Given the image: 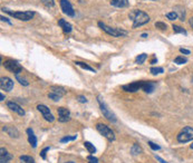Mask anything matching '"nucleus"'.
Returning <instances> with one entry per match:
<instances>
[{
	"mask_svg": "<svg viewBox=\"0 0 193 163\" xmlns=\"http://www.w3.org/2000/svg\"><path fill=\"white\" fill-rule=\"evenodd\" d=\"M129 19H132L133 21V28H137L141 26L145 25L150 21V17L146 13L142 11V10L134 9L129 13Z\"/></svg>",
	"mask_w": 193,
	"mask_h": 163,
	"instance_id": "1",
	"label": "nucleus"
},
{
	"mask_svg": "<svg viewBox=\"0 0 193 163\" xmlns=\"http://www.w3.org/2000/svg\"><path fill=\"white\" fill-rule=\"evenodd\" d=\"M3 11L7 13L8 15H10L11 17L14 18L18 19V20H22V21H28V20H31L33 17L35 16L34 11H10L9 9H7V8H3Z\"/></svg>",
	"mask_w": 193,
	"mask_h": 163,
	"instance_id": "2",
	"label": "nucleus"
},
{
	"mask_svg": "<svg viewBox=\"0 0 193 163\" xmlns=\"http://www.w3.org/2000/svg\"><path fill=\"white\" fill-rule=\"evenodd\" d=\"M98 26H99V28H102L106 34L110 35V36H113V37H123V36H126V35H127V31L123 30L121 28L110 27V26L105 25L104 22H102V21L98 22Z\"/></svg>",
	"mask_w": 193,
	"mask_h": 163,
	"instance_id": "3",
	"label": "nucleus"
},
{
	"mask_svg": "<svg viewBox=\"0 0 193 163\" xmlns=\"http://www.w3.org/2000/svg\"><path fill=\"white\" fill-rule=\"evenodd\" d=\"M97 99H98V104H99V107H101V111H102V113H103V115H104V116L106 117L110 122L115 123V122L117 121L116 115H115V114H114L113 112L110 111V108L107 107V105L105 104V102L103 101L102 96H98Z\"/></svg>",
	"mask_w": 193,
	"mask_h": 163,
	"instance_id": "4",
	"label": "nucleus"
},
{
	"mask_svg": "<svg viewBox=\"0 0 193 163\" xmlns=\"http://www.w3.org/2000/svg\"><path fill=\"white\" fill-rule=\"evenodd\" d=\"M178 142L180 143H187L193 140V127L185 126L181 130V132L178 134Z\"/></svg>",
	"mask_w": 193,
	"mask_h": 163,
	"instance_id": "5",
	"label": "nucleus"
},
{
	"mask_svg": "<svg viewBox=\"0 0 193 163\" xmlns=\"http://www.w3.org/2000/svg\"><path fill=\"white\" fill-rule=\"evenodd\" d=\"M96 130H97L98 132L101 133L102 135L106 138L108 141H114L115 140V135H114V132L112 131V129H110L107 125H105V124H102V123H98L96 125Z\"/></svg>",
	"mask_w": 193,
	"mask_h": 163,
	"instance_id": "6",
	"label": "nucleus"
},
{
	"mask_svg": "<svg viewBox=\"0 0 193 163\" xmlns=\"http://www.w3.org/2000/svg\"><path fill=\"white\" fill-rule=\"evenodd\" d=\"M3 66H5V68H6L7 71L11 72V73H15L16 75L22 72L21 65L19 64L17 60H14V59H8V60H6V62L3 63Z\"/></svg>",
	"mask_w": 193,
	"mask_h": 163,
	"instance_id": "7",
	"label": "nucleus"
},
{
	"mask_svg": "<svg viewBox=\"0 0 193 163\" xmlns=\"http://www.w3.org/2000/svg\"><path fill=\"white\" fill-rule=\"evenodd\" d=\"M37 110L43 114V117L47 121V122H50V123H52V122L55 121V117H54V115L52 114L50 110L47 107L46 105H41V104L38 105V106H37Z\"/></svg>",
	"mask_w": 193,
	"mask_h": 163,
	"instance_id": "8",
	"label": "nucleus"
},
{
	"mask_svg": "<svg viewBox=\"0 0 193 163\" xmlns=\"http://www.w3.org/2000/svg\"><path fill=\"white\" fill-rule=\"evenodd\" d=\"M60 8L63 10V13L65 15L69 16V17H74L75 16V10H74L71 3L68 1V0H60Z\"/></svg>",
	"mask_w": 193,
	"mask_h": 163,
	"instance_id": "9",
	"label": "nucleus"
},
{
	"mask_svg": "<svg viewBox=\"0 0 193 163\" xmlns=\"http://www.w3.org/2000/svg\"><path fill=\"white\" fill-rule=\"evenodd\" d=\"M143 84H144V82H143V80H140V82H134V83L124 85L122 88L124 89L125 92L134 93V92H137L138 89H142V87H143Z\"/></svg>",
	"mask_w": 193,
	"mask_h": 163,
	"instance_id": "10",
	"label": "nucleus"
},
{
	"mask_svg": "<svg viewBox=\"0 0 193 163\" xmlns=\"http://www.w3.org/2000/svg\"><path fill=\"white\" fill-rule=\"evenodd\" d=\"M57 112H58V121L59 122H61V123H65V122H68V121L71 120V112H69V110L66 107H58V110H57Z\"/></svg>",
	"mask_w": 193,
	"mask_h": 163,
	"instance_id": "11",
	"label": "nucleus"
},
{
	"mask_svg": "<svg viewBox=\"0 0 193 163\" xmlns=\"http://www.w3.org/2000/svg\"><path fill=\"white\" fill-rule=\"evenodd\" d=\"M0 87H1L2 91L10 92L14 88V82H12V80H10L9 77H1V80H0Z\"/></svg>",
	"mask_w": 193,
	"mask_h": 163,
	"instance_id": "12",
	"label": "nucleus"
},
{
	"mask_svg": "<svg viewBox=\"0 0 193 163\" xmlns=\"http://www.w3.org/2000/svg\"><path fill=\"white\" fill-rule=\"evenodd\" d=\"M7 106H8V108H10L12 112L19 114L20 116H24L25 114H26L24 111V108H21V106L18 105L17 103H15V102H8V103H7Z\"/></svg>",
	"mask_w": 193,
	"mask_h": 163,
	"instance_id": "13",
	"label": "nucleus"
},
{
	"mask_svg": "<svg viewBox=\"0 0 193 163\" xmlns=\"http://www.w3.org/2000/svg\"><path fill=\"white\" fill-rule=\"evenodd\" d=\"M12 159V155L5 148L0 149V163H9Z\"/></svg>",
	"mask_w": 193,
	"mask_h": 163,
	"instance_id": "14",
	"label": "nucleus"
},
{
	"mask_svg": "<svg viewBox=\"0 0 193 163\" xmlns=\"http://www.w3.org/2000/svg\"><path fill=\"white\" fill-rule=\"evenodd\" d=\"M2 131L3 132H6L10 138H19V132L18 130L14 127V126H3L2 127Z\"/></svg>",
	"mask_w": 193,
	"mask_h": 163,
	"instance_id": "15",
	"label": "nucleus"
},
{
	"mask_svg": "<svg viewBox=\"0 0 193 163\" xmlns=\"http://www.w3.org/2000/svg\"><path fill=\"white\" fill-rule=\"evenodd\" d=\"M58 25L60 26L61 28H63V31H64L65 34H69L71 30H73V26L69 24V22H67L65 19H59L58 20Z\"/></svg>",
	"mask_w": 193,
	"mask_h": 163,
	"instance_id": "16",
	"label": "nucleus"
},
{
	"mask_svg": "<svg viewBox=\"0 0 193 163\" xmlns=\"http://www.w3.org/2000/svg\"><path fill=\"white\" fill-rule=\"evenodd\" d=\"M155 87H156V84L154 83V82H151L150 80V82H144L142 89H143L145 93H147V94H151V93L155 89Z\"/></svg>",
	"mask_w": 193,
	"mask_h": 163,
	"instance_id": "17",
	"label": "nucleus"
},
{
	"mask_svg": "<svg viewBox=\"0 0 193 163\" xmlns=\"http://www.w3.org/2000/svg\"><path fill=\"white\" fill-rule=\"evenodd\" d=\"M27 134H28V142L30 143L33 148H37V138L34 134V131L31 129H27Z\"/></svg>",
	"mask_w": 193,
	"mask_h": 163,
	"instance_id": "18",
	"label": "nucleus"
},
{
	"mask_svg": "<svg viewBox=\"0 0 193 163\" xmlns=\"http://www.w3.org/2000/svg\"><path fill=\"white\" fill-rule=\"evenodd\" d=\"M110 5L116 8H125V7H129V0H112Z\"/></svg>",
	"mask_w": 193,
	"mask_h": 163,
	"instance_id": "19",
	"label": "nucleus"
},
{
	"mask_svg": "<svg viewBox=\"0 0 193 163\" xmlns=\"http://www.w3.org/2000/svg\"><path fill=\"white\" fill-rule=\"evenodd\" d=\"M173 11H174V13H176V15H178V17H179V19H180V20H182V21H184V20H185V11H184L183 7L175 6Z\"/></svg>",
	"mask_w": 193,
	"mask_h": 163,
	"instance_id": "20",
	"label": "nucleus"
},
{
	"mask_svg": "<svg viewBox=\"0 0 193 163\" xmlns=\"http://www.w3.org/2000/svg\"><path fill=\"white\" fill-rule=\"evenodd\" d=\"M50 92L56 94V95H58L59 97H63L64 95H66V91H65V88H63V87H60V86H52Z\"/></svg>",
	"mask_w": 193,
	"mask_h": 163,
	"instance_id": "21",
	"label": "nucleus"
},
{
	"mask_svg": "<svg viewBox=\"0 0 193 163\" xmlns=\"http://www.w3.org/2000/svg\"><path fill=\"white\" fill-rule=\"evenodd\" d=\"M75 64H76V66H79V67H82L83 69H86V71H89V72H93V73H95V69L93 67H91L89 65L85 64V63H82V62H75Z\"/></svg>",
	"mask_w": 193,
	"mask_h": 163,
	"instance_id": "22",
	"label": "nucleus"
},
{
	"mask_svg": "<svg viewBox=\"0 0 193 163\" xmlns=\"http://www.w3.org/2000/svg\"><path fill=\"white\" fill-rule=\"evenodd\" d=\"M19 159H20V162L21 163H36L34 160V157H29V155H21Z\"/></svg>",
	"mask_w": 193,
	"mask_h": 163,
	"instance_id": "23",
	"label": "nucleus"
},
{
	"mask_svg": "<svg viewBox=\"0 0 193 163\" xmlns=\"http://www.w3.org/2000/svg\"><path fill=\"white\" fill-rule=\"evenodd\" d=\"M173 28V31H174L175 34H183V35H187V30L182 28L181 26H178V25H173L172 26Z\"/></svg>",
	"mask_w": 193,
	"mask_h": 163,
	"instance_id": "24",
	"label": "nucleus"
},
{
	"mask_svg": "<svg viewBox=\"0 0 193 163\" xmlns=\"http://www.w3.org/2000/svg\"><path fill=\"white\" fill-rule=\"evenodd\" d=\"M84 145H85V148L87 149V151H88L89 153H95L96 152V148L95 146H94V145L92 144V143H91V142H84Z\"/></svg>",
	"mask_w": 193,
	"mask_h": 163,
	"instance_id": "25",
	"label": "nucleus"
},
{
	"mask_svg": "<svg viewBox=\"0 0 193 163\" xmlns=\"http://www.w3.org/2000/svg\"><path fill=\"white\" fill-rule=\"evenodd\" d=\"M146 58H147V55L145 52H143V54L138 55L137 57L135 58V62H136V64H143V63L146 60Z\"/></svg>",
	"mask_w": 193,
	"mask_h": 163,
	"instance_id": "26",
	"label": "nucleus"
},
{
	"mask_svg": "<svg viewBox=\"0 0 193 163\" xmlns=\"http://www.w3.org/2000/svg\"><path fill=\"white\" fill-rule=\"evenodd\" d=\"M16 80H18L19 83L21 84V85H24V86H28L29 85V82H28L25 77H22V76H20V74H17L16 75Z\"/></svg>",
	"mask_w": 193,
	"mask_h": 163,
	"instance_id": "27",
	"label": "nucleus"
},
{
	"mask_svg": "<svg viewBox=\"0 0 193 163\" xmlns=\"http://www.w3.org/2000/svg\"><path fill=\"white\" fill-rule=\"evenodd\" d=\"M131 152H132L133 155H137V154L142 153V152H143V150H142V148L138 144H134V145H133L132 150H131Z\"/></svg>",
	"mask_w": 193,
	"mask_h": 163,
	"instance_id": "28",
	"label": "nucleus"
},
{
	"mask_svg": "<svg viewBox=\"0 0 193 163\" xmlns=\"http://www.w3.org/2000/svg\"><path fill=\"white\" fill-rule=\"evenodd\" d=\"M187 62V57H184V56H178L176 58L174 59V63L178 65H182V64H185Z\"/></svg>",
	"mask_w": 193,
	"mask_h": 163,
	"instance_id": "29",
	"label": "nucleus"
},
{
	"mask_svg": "<svg viewBox=\"0 0 193 163\" xmlns=\"http://www.w3.org/2000/svg\"><path fill=\"white\" fill-rule=\"evenodd\" d=\"M41 2H43L44 6H46L47 8H52V7L55 6V1H54V0H41Z\"/></svg>",
	"mask_w": 193,
	"mask_h": 163,
	"instance_id": "30",
	"label": "nucleus"
},
{
	"mask_svg": "<svg viewBox=\"0 0 193 163\" xmlns=\"http://www.w3.org/2000/svg\"><path fill=\"white\" fill-rule=\"evenodd\" d=\"M164 69L162 67H152L151 68V73L153 75H157V74H162Z\"/></svg>",
	"mask_w": 193,
	"mask_h": 163,
	"instance_id": "31",
	"label": "nucleus"
},
{
	"mask_svg": "<svg viewBox=\"0 0 193 163\" xmlns=\"http://www.w3.org/2000/svg\"><path fill=\"white\" fill-rule=\"evenodd\" d=\"M77 135H74V136H65V138H60V142L61 143H66V142H69V141H74V140H76Z\"/></svg>",
	"mask_w": 193,
	"mask_h": 163,
	"instance_id": "32",
	"label": "nucleus"
},
{
	"mask_svg": "<svg viewBox=\"0 0 193 163\" xmlns=\"http://www.w3.org/2000/svg\"><path fill=\"white\" fill-rule=\"evenodd\" d=\"M166 18L170 19V20H175V19H178V15H176V13H174V11H172V13H169L166 14Z\"/></svg>",
	"mask_w": 193,
	"mask_h": 163,
	"instance_id": "33",
	"label": "nucleus"
},
{
	"mask_svg": "<svg viewBox=\"0 0 193 163\" xmlns=\"http://www.w3.org/2000/svg\"><path fill=\"white\" fill-rule=\"evenodd\" d=\"M155 27L159 28V29H161V30H165L168 26H166V24H164V22L157 21V22H155Z\"/></svg>",
	"mask_w": 193,
	"mask_h": 163,
	"instance_id": "34",
	"label": "nucleus"
},
{
	"mask_svg": "<svg viewBox=\"0 0 193 163\" xmlns=\"http://www.w3.org/2000/svg\"><path fill=\"white\" fill-rule=\"evenodd\" d=\"M48 97H49L50 99H52V101H55V102L59 101V99H61V97H59L58 95H56V94H54V93H52V92H50V93L48 94Z\"/></svg>",
	"mask_w": 193,
	"mask_h": 163,
	"instance_id": "35",
	"label": "nucleus"
},
{
	"mask_svg": "<svg viewBox=\"0 0 193 163\" xmlns=\"http://www.w3.org/2000/svg\"><path fill=\"white\" fill-rule=\"evenodd\" d=\"M149 145H150V148L152 149V150H154V151H159L160 149H161V146L160 145H157V144H155V143H153V142H149Z\"/></svg>",
	"mask_w": 193,
	"mask_h": 163,
	"instance_id": "36",
	"label": "nucleus"
},
{
	"mask_svg": "<svg viewBox=\"0 0 193 163\" xmlns=\"http://www.w3.org/2000/svg\"><path fill=\"white\" fill-rule=\"evenodd\" d=\"M87 161H88V163H98V159L95 157H93V155H89V157H87Z\"/></svg>",
	"mask_w": 193,
	"mask_h": 163,
	"instance_id": "37",
	"label": "nucleus"
},
{
	"mask_svg": "<svg viewBox=\"0 0 193 163\" xmlns=\"http://www.w3.org/2000/svg\"><path fill=\"white\" fill-rule=\"evenodd\" d=\"M47 151H49V148H45L43 151H41V152H40V157H41V159H44V160L46 159V152Z\"/></svg>",
	"mask_w": 193,
	"mask_h": 163,
	"instance_id": "38",
	"label": "nucleus"
},
{
	"mask_svg": "<svg viewBox=\"0 0 193 163\" xmlns=\"http://www.w3.org/2000/svg\"><path fill=\"white\" fill-rule=\"evenodd\" d=\"M77 99H78V102H80V103H86V102H87L86 97L85 96H83V95H79L78 97H77Z\"/></svg>",
	"mask_w": 193,
	"mask_h": 163,
	"instance_id": "39",
	"label": "nucleus"
},
{
	"mask_svg": "<svg viewBox=\"0 0 193 163\" xmlns=\"http://www.w3.org/2000/svg\"><path fill=\"white\" fill-rule=\"evenodd\" d=\"M180 52H181L182 54H184V55H190V50L185 49V48H180Z\"/></svg>",
	"mask_w": 193,
	"mask_h": 163,
	"instance_id": "40",
	"label": "nucleus"
},
{
	"mask_svg": "<svg viewBox=\"0 0 193 163\" xmlns=\"http://www.w3.org/2000/svg\"><path fill=\"white\" fill-rule=\"evenodd\" d=\"M155 159H156V160L159 161V162H161V163H168V162H166L165 160H163L162 157H160L159 155H155Z\"/></svg>",
	"mask_w": 193,
	"mask_h": 163,
	"instance_id": "41",
	"label": "nucleus"
},
{
	"mask_svg": "<svg viewBox=\"0 0 193 163\" xmlns=\"http://www.w3.org/2000/svg\"><path fill=\"white\" fill-rule=\"evenodd\" d=\"M1 20H2V21H7L8 24H10V25H11V22L9 21V19L6 18V17H3V16H1Z\"/></svg>",
	"mask_w": 193,
	"mask_h": 163,
	"instance_id": "42",
	"label": "nucleus"
},
{
	"mask_svg": "<svg viewBox=\"0 0 193 163\" xmlns=\"http://www.w3.org/2000/svg\"><path fill=\"white\" fill-rule=\"evenodd\" d=\"M189 24H190V26L193 28V17H192V18H190V20H189Z\"/></svg>",
	"mask_w": 193,
	"mask_h": 163,
	"instance_id": "43",
	"label": "nucleus"
},
{
	"mask_svg": "<svg viewBox=\"0 0 193 163\" xmlns=\"http://www.w3.org/2000/svg\"><path fill=\"white\" fill-rule=\"evenodd\" d=\"M155 63H157V59L156 58H153L152 60H151V64H155Z\"/></svg>",
	"mask_w": 193,
	"mask_h": 163,
	"instance_id": "44",
	"label": "nucleus"
},
{
	"mask_svg": "<svg viewBox=\"0 0 193 163\" xmlns=\"http://www.w3.org/2000/svg\"><path fill=\"white\" fill-rule=\"evenodd\" d=\"M0 101H3V99H5V96H3V94H0Z\"/></svg>",
	"mask_w": 193,
	"mask_h": 163,
	"instance_id": "45",
	"label": "nucleus"
},
{
	"mask_svg": "<svg viewBox=\"0 0 193 163\" xmlns=\"http://www.w3.org/2000/svg\"><path fill=\"white\" fill-rule=\"evenodd\" d=\"M141 37H142V38H146V37H147V34H142V35H141Z\"/></svg>",
	"mask_w": 193,
	"mask_h": 163,
	"instance_id": "46",
	"label": "nucleus"
},
{
	"mask_svg": "<svg viewBox=\"0 0 193 163\" xmlns=\"http://www.w3.org/2000/svg\"><path fill=\"white\" fill-rule=\"evenodd\" d=\"M66 163H75V162H73V161H69V162H66Z\"/></svg>",
	"mask_w": 193,
	"mask_h": 163,
	"instance_id": "47",
	"label": "nucleus"
},
{
	"mask_svg": "<svg viewBox=\"0 0 193 163\" xmlns=\"http://www.w3.org/2000/svg\"><path fill=\"white\" fill-rule=\"evenodd\" d=\"M191 149H192V150H193V143H192V144H191Z\"/></svg>",
	"mask_w": 193,
	"mask_h": 163,
	"instance_id": "48",
	"label": "nucleus"
},
{
	"mask_svg": "<svg viewBox=\"0 0 193 163\" xmlns=\"http://www.w3.org/2000/svg\"><path fill=\"white\" fill-rule=\"evenodd\" d=\"M78 1H79V2H83V1H84V0H78Z\"/></svg>",
	"mask_w": 193,
	"mask_h": 163,
	"instance_id": "49",
	"label": "nucleus"
},
{
	"mask_svg": "<svg viewBox=\"0 0 193 163\" xmlns=\"http://www.w3.org/2000/svg\"><path fill=\"white\" fill-rule=\"evenodd\" d=\"M192 84H193V76H192Z\"/></svg>",
	"mask_w": 193,
	"mask_h": 163,
	"instance_id": "50",
	"label": "nucleus"
}]
</instances>
